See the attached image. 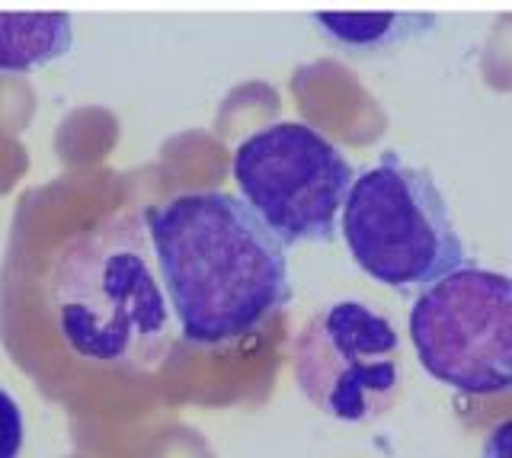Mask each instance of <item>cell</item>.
Masks as SVG:
<instances>
[{
    "label": "cell",
    "mask_w": 512,
    "mask_h": 458,
    "mask_svg": "<svg viewBox=\"0 0 512 458\" xmlns=\"http://www.w3.org/2000/svg\"><path fill=\"white\" fill-rule=\"evenodd\" d=\"M68 350L106 369H157L173 343V308L157 273L144 212L122 209L77 231L45 282Z\"/></svg>",
    "instance_id": "obj_2"
},
{
    "label": "cell",
    "mask_w": 512,
    "mask_h": 458,
    "mask_svg": "<svg viewBox=\"0 0 512 458\" xmlns=\"http://www.w3.org/2000/svg\"><path fill=\"white\" fill-rule=\"evenodd\" d=\"M397 20V13H317L320 29L349 49L384 42L397 29Z\"/></svg>",
    "instance_id": "obj_8"
},
{
    "label": "cell",
    "mask_w": 512,
    "mask_h": 458,
    "mask_svg": "<svg viewBox=\"0 0 512 458\" xmlns=\"http://www.w3.org/2000/svg\"><path fill=\"white\" fill-rule=\"evenodd\" d=\"M26 439L23 410L10 391L0 388V458H20Z\"/></svg>",
    "instance_id": "obj_9"
},
{
    "label": "cell",
    "mask_w": 512,
    "mask_h": 458,
    "mask_svg": "<svg viewBox=\"0 0 512 458\" xmlns=\"http://www.w3.org/2000/svg\"><path fill=\"white\" fill-rule=\"evenodd\" d=\"M480 458H512V420H503L493 426Z\"/></svg>",
    "instance_id": "obj_10"
},
{
    "label": "cell",
    "mask_w": 512,
    "mask_h": 458,
    "mask_svg": "<svg viewBox=\"0 0 512 458\" xmlns=\"http://www.w3.org/2000/svg\"><path fill=\"white\" fill-rule=\"evenodd\" d=\"M295 382L324 414L365 423L400 391V334L375 308L343 298L320 308L295 340Z\"/></svg>",
    "instance_id": "obj_6"
},
{
    "label": "cell",
    "mask_w": 512,
    "mask_h": 458,
    "mask_svg": "<svg viewBox=\"0 0 512 458\" xmlns=\"http://www.w3.org/2000/svg\"><path fill=\"white\" fill-rule=\"evenodd\" d=\"M144 225L173 318L192 346L244 340L292 298L285 247L244 199L189 189L148 205Z\"/></svg>",
    "instance_id": "obj_1"
},
{
    "label": "cell",
    "mask_w": 512,
    "mask_h": 458,
    "mask_svg": "<svg viewBox=\"0 0 512 458\" xmlns=\"http://www.w3.org/2000/svg\"><path fill=\"white\" fill-rule=\"evenodd\" d=\"M410 340L436 382L471 398L512 391V276L458 266L410 308Z\"/></svg>",
    "instance_id": "obj_5"
},
{
    "label": "cell",
    "mask_w": 512,
    "mask_h": 458,
    "mask_svg": "<svg viewBox=\"0 0 512 458\" xmlns=\"http://www.w3.org/2000/svg\"><path fill=\"white\" fill-rule=\"evenodd\" d=\"M340 228L359 270L400 292L464 266V241L442 189L394 151L352 180Z\"/></svg>",
    "instance_id": "obj_3"
},
{
    "label": "cell",
    "mask_w": 512,
    "mask_h": 458,
    "mask_svg": "<svg viewBox=\"0 0 512 458\" xmlns=\"http://www.w3.org/2000/svg\"><path fill=\"white\" fill-rule=\"evenodd\" d=\"M231 173L240 199L285 244L333 238L356 170L308 122H272L234 148Z\"/></svg>",
    "instance_id": "obj_4"
},
{
    "label": "cell",
    "mask_w": 512,
    "mask_h": 458,
    "mask_svg": "<svg viewBox=\"0 0 512 458\" xmlns=\"http://www.w3.org/2000/svg\"><path fill=\"white\" fill-rule=\"evenodd\" d=\"M74 26L68 13L23 10L0 13V74H20L68 55Z\"/></svg>",
    "instance_id": "obj_7"
}]
</instances>
